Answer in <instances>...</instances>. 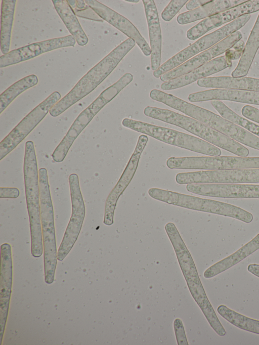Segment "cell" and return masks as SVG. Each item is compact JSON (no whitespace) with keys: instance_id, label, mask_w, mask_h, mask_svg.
I'll list each match as a JSON object with an SVG mask.
<instances>
[{"instance_id":"obj_9","label":"cell","mask_w":259,"mask_h":345,"mask_svg":"<svg viewBox=\"0 0 259 345\" xmlns=\"http://www.w3.org/2000/svg\"><path fill=\"white\" fill-rule=\"evenodd\" d=\"M170 169L232 170L259 168V157L192 156L171 157L166 161Z\"/></svg>"},{"instance_id":"obj_40","label":"cell","mask_w":259,"mask_h":345,"mask_svg":"<svg viewBox=\"0 0 259 345\" xmlns=\"http://www.w3.org/2000/svg\"><path fill=\"white\" fill-rule=\"evenodd\" d=\"M85 1H76V7L79 9L85 8Z\"/></svg>"},{"instance_id":"obj_27","label":"cell","mask_w":259,"mask_h":345,"mask_svg":"<svg viewBox=\"0 0 259 345\" xmlns=\"http://www.w3.org/2000/svg\"><path fill=\"white\" fill-rule=\"evenodd\" d=\"M259 48V15L251 31L245 45L243 53L231 76L234 78L244 77L251 67Z\"/></svg>"},{"instance_id":"obj_21","label":"cell","mask_w":259,"mask_h":345,"mask_svg":"<svg viewBox=\"0 0 259 345\" xmlns=\"http://www.w3.org/2000/svg\"><path fill=\"white\" fill-rule=\"evenodd\" d=\"M188 99L191 102L228 100L259 105V92L214 89L190 94Z\"/></svg>"},{"instance_id":"obj_4","label":"cell","mask_w":259,"mask_h":345,"mask_svg":"<svg viewBox=\"0 0 259 345\" xmlns=\"http://www.w3.org/2000/svg\"><path fill=\"white\" fill-rule=\"evenodd\" d=\"M38 176L45 281L50 284L54 281L58 260L54 209L47 169L40 168L38 170Z\"/></svg>"},{"instance_id":"obj_8","label":"cell","mask_w":259,"mask_h":345,"mask_svg":"<svg viewBox=\"0 0 259 345\" xmlns=\"http://www.w3.org/2000/svg\"><path fill=\"white\" fill-rule=\"evenodd\" d=\"M250 14L244 15L214 31L203 36L185 48L160 66L153 71L156 78L177 67L198 53L209 49L230 34L242 28L250 19Z\"/></svg>"},{"instance_id":"obj_37","label":"cell","mask_w":259,"mask_h":345,"mask_svg":"<svg viewBox=\"0 0 259 345\" xmlns=\"http://www.w3.org/2000/svg\"><path fill=\"white\" fill-rule=\"evenodd\" d=\"M211 1L208 0H190L186 4V8L189 11H191L204 5Z\"/></svg>"},{"instance_id":"obj_18","label":"cell","mask_w":259,"mask_h":345,"mask_svg":"<svg viewBox=\"0 0 259 345\" xmlns=\"http://www.w3.org/2000/svg\"><path fill=\"white\" fill-rule=\"evenodd\" d=\"M1 331L4 332L7 318L12 284L13 264L11 246H1Z\"/></svg>"},{"instance_id":"obj_5","label":"cell","mask_w":259,"mask_h":345,"mask_svg":"<svg viewBox=\"0 0 259 345\" xmlns=\"http://www.w3.org/2000/svg\"><path fill=\"white\" fill-rule=\"evenodd\" d=\"M133 79V75L130 73H126L116 82L104 90L89 106L78 115L65 136L53 152L52 157L55 162L60 163L64 160L75 140L94 117L104 106L131 83Z\"/></svg>"},{"instance_id":"obj_28","label":"cell","mask_w":259,"mask_h":345,"mask_svg":"<svg viewBox=\"0 0 259 345\" xmlns=\"http://www.w3.org/2000/svg\"><path fill=\"white\" fill-rule=\"evenodd\" d=\"M220 55L218 49L215 46H213L177 67L162 74L160 77V80L166 82L188 74Z\"/></svg>"},{"instance_id":"obj_11","label":"cell","mask_w":259,"mask_h":345,"mask_svg":"<svg viewBox=\"0 0 259 345\" xmlns=\"http://www.w3.org/2000/svg\"><path fill=\"white\" fill-rule=\"evenodd\" d=\"M180 185L189 184H239L259 183V168L208 170L181 172L176 176Z\"/></svg>"},{"instance_id":"obj_20","label":"cell","mask_w":259,"mask_h":345,"mask_svg":"<svg viewBox=\"0 0 259 345\" xmlns=\"http://www.w3.org/2000/svg\"><path fill=\"white\" fill-rule=\"evenodd\" d=\"M149 30L151 50L150 62L151 69L155 71L161 62V32L157 8L153 0H143Z\"/></svg>"},{"instance_id":"obj_41","label":"cell","mask_w":259,"mask_h":345,"mask_svg":"<svg viewBox=\"0 0 259 345\" xmlns=\"http://www.w3.org/2000/svg\"><path fill=\"white\" fill-rule=\"evenodd\" d=\"M125 1H126V2H131V3H138V2H139V0H138V1H136V0H134V1H133V0H132V1H131V0H126Z\"/></svg>"},{"instance_id":"obj_24","label":"cell","mask_w":259,"mask_h":345,"mask_svg":"<svg viewBox=\"0 0 259 345\" xmlns=\"http://www.w3.org/2000/svg\"><path fill=\"white\" fill-rule=\"evenodd\" d=\"M201 87L259 92V78L232 76L206 77L197 80Z\"/></svg>"},{"instance_id":"obj_1","label":"cell","mask_w":259,"mask_h":345,"mask_svg":"<svg viewBox=\"0 0 259 345\" xmlns=\"http://www.w3.org/2000/svg\"><path fill=\"white\" fill-rule=\"evenodd\" d=\"M136 42L128 38L91 69L64 97L50 110L57 117L94 90L115 68L123 57L135 46Z\"/></svg>"},{"instance_id":"obj_29","label":"cell","mask_w":259,"mask_h":345,"mask_svg":"<svg viewBox=\"0 0 259 345\" xmlns=\"http://www.w3.org/2000/svg\"><path fill=\"white\" fill-rule=\"evenodd\" d=\"M16 0H2L1 16V50L3 55L10 52Z\"/></svg>"},{"instance_id":"obj_23","label":"cell","mask_w":259,"mask_h":345,"mask_svg":"<svg viewBox=\"0 0 259 345\" xmlns=\"http://www.w3.org/2000/svg\"><path fill=\"white\" fill-rule=\"evenodd\" d=\"M247 1L246 0H215L194 10L179 15L177 22L181 25L190 23L205 19L213 15L224 12Z\"/></svg>"},{"instance_id":"obj_33","label":"cell","mask_w":259,"mask_h":345,"mask_svg":"<svg viewBox=\"0 0 259 345\" xmlns=\"http://www.w3.org/2000/svg\"><path fill=\"white\" fill-rule=\"evenodd\" d=\"M188 2L187 0L170 1L161 13L162 19L165 21H170Z\"/></svg>"},{"instance_id":"obj_34","label":"cell","mask_w":259,"mask_h":345,"mask_svg":"<svg viewBox=\"0 0 259 345\" xmlns=\"http://www.w3.org/2000/svg\"><path fill=\"white\" fill-rule=\"evenodd\" d=\"M174 326L178 344L179 345H188V343L182 321L179 318L176 319L174 321Z\"/></svg>"},{"instance_id":"obj_3","label":"cell","mask_w":259,"mask_h":345,"mask_svg":"<svg viewBox=\"0 0 259 345\" xmlns=\"http://www.w3.org/2000/svg\"><path fill=\"white\" fill-rule=\"evenodd\" d=\"M144 114L148 117L180 127L238 156L247 157L249 154L248 149L242 144L193 118L169 110L151 106L145 107Z\"/></svg>"},{"instance_id":"obj_13","label":"cell","mask_w":259,"mask_h":345,"mask_svg":"<svg viewBox=\"0 0 259 345\" xmlns=\"http://www.w3.org/2000/svg\"><path fill=\"white\" fill-rule=\"evenodd\" d=\"M148 141V137L141 135L132 156L117 183L108 195L105 205L103 223L111 226L114 222V214L117 202L129 185L137 170L141 155Z\"/></svg>"},{"instance_id":"obj_26","label":"cell","mask_w":259,"mask_h":345,"mask_svg":"<svg viewBox=\"0 0 259 345\" xmlns=\"http://www.w3.org/2000/svg\"><path fill=\"white\" fill-rule=\"evenodd\" d=\"M259 249V233L236 251L215 263L206 270L212 278L237 264Z\"/></svg>"},{"instance_id":"obj_32","label":"cell","mask_w":259,"mask_h":345,"mask_svg":"<svg viewBox=\"0 0 259 345\" xmlns=\"http://www.w3.org/2000/svg\"><path fill=\"white\" fill-rule=\"evenodd\" d=\"M211 104L222 117L259 137L258 125L239 116L220 100H212Z\"/></svg>"},{"instance_id":"obj_17","label":"cell","mask_w":259,"mask_h":345,"mask_svg":"<svg viewBox=\"0 0 259 345\" xmlns=\"http://www.w3.org/2000/svg\"><path fill=\"white\" fill-rule=\"evenodd\" d=\"M86 4L101 19L135 40L145 56L151 55L149 45L137 28L127 19L96 0H85Z\"/></svg>"},{"instance_id":"obj_31","label":"cell","mask_w":259,"mask_h":345,"mask_svg":"<svg viewBox=\"0 0 259 345\" xmlns=\"http://www.w3.org/2000/svg\"><path fill=\"white\" fill-rule=\"evenodd\" d=\"M217 312L226 320L234 326L247 331L259 334V320L253 319L222 305Z\"/></svg>"},{"instance_id":"obj_38","label":"cell","mask_w":259,"mask_h":345,"mask_svg":"<svg viewBox=\"0 0 259 345\" xmlns=\"http://www.w3.org/2000/svg\"><path fill=\"white\" fill-rule=\"evenodd\" d=\"M243 52L229 49L225 52V56L230 60H237L240 58Z\"/></svg>"},{"instance_id":"obj_6","label":"cell","mask_w":259,"mask_h":345,"mask_svg":"<svg viewBox=\"0 0 259 345\" xmlns=\"http://www.w3.org/2000/svg\"><path fill=\"white\" fill-rule=\"evenodd\" d=\"M148 194L154 199L191 210L229 217L246 223H249L253 220L252 214L246 210L237 206L219 201L157 188H150Z\"/></svg>"},{"instance_id":"obj_10","label":"cell","mask_w":259,"mask_h":345,"mask_svg":"<svg viewBox=\"0 0 259 345\" xmlns=\"http://www.w3.org/2000/svg\"><path fill=\"white\" fill-rule=\"evenodd\" d=\"M61 95L54 92L36 106L0 143V160L13 151L43 119L60 100Z\"/></svg>"},{"instance_id":"obj_15","label":"cell","mask_w":259,"mask_h":345,"mask_svg":"<svg viewBox=\"0 0 259 345\" xmlns=\"http://www.w3.org/2000/svg\"><path fill=\"white\" fill-rule=\"evenodd\" d=\"M259 11V0L247 1L234 8L206 18L189 29L186 33L190 40H195L208 31L246 14Z\"/></svg>"},{"instance_id":"obj_36","label":"cell","mask_w":259,"mask_h":345,"mask_svg":"<svg viewBox=\"0 0 259 345\" xmlns=\"http://www.w3.org/2000/svg\"><path fill=\"white\" fill-rule=\"evenodd\" d=\"M20 195L19 189L15 187H1V198H17Z\"/></svg>"},{"instance_id":"obj_16","label":"cell","mask_w":259,"mask_h":345,"mask_svg":"<svg viewBox=\"0 0 259 345\" xmlns=\"http://www.w3.org/2000/svg\"><path fill=\"white\" fill-rule=\"evenodd\" d=\"M188 191L199 195L227 198H259V185L241 184H189Z\"/></svg>"},{"instance_id":"obj_25","label":"cell","mask_w":259,"mask_h":345,"mask_svg":"<svg viewBox=\"0 0 259 345\" xmlns=\"http://www.w3.org/2000/svg\"><path fill=\"white\" fill-rule=\"evenodd\" d=\"M54 8L66 27L80 46L87 44L89 39L72 8L66 0H52Z\"/></svg>"},{"instance_id":"obj_19","label":"cell","mask_w":259,"mask_h":345,"mask_svg":"<svg viewBox=\"0 0 259 345\" xmlns=\"http://www.w3.org/2000/svg\"><path fill=\"white\" fill-rule=\"evenodd\" d=\"M231 60L225 56H222L207 62L194 70L162 83L160 86L163 90H171L188 85L200 79L219 72L232 66Z\"/></svg>"},{"instance_id":"obj_14","label":"cell","mask_w":259,"mask_h":345,"mask_svg":"<svg viewBox=\"0 0 259 345\" xmlns=\"http://www.w3.org/2000/svg\"><path fill=\"white\" fill-rule=\"evenodd\" d=\"M75 43L76 40L71 35L32 43L2 55L0 57V67L18 64L57 49L74 47Z\"/></svg>"},{"instance_id":"obj_39","label":"cell","mask_w":259,"mask_h":345,"mask_svg":"<svg viewBox=\"0 0 259 345\" xmlns=\"http://www.w3.org/2000/svg\"><path fill=\"white\" fill-rule=\"evenodd\" d=\"M245 46V45L244 42L242 40L240 39L237 41L232 48L235 50L243 52Z\"/></svg>"},{"instance_id":"obj_35","label":"cell","mask_w":259,"mask_h":345,"mask_svg":"<svg viewBox=\"0 0 259 345\" xmlns=\"http://www.w3.org/2000/svg\"><path fill=\"white\" fill-rule=\"evenodd\" d=\"M242 114L246 118L259 123V110L246 105L241 110Z\"/></svg>"},{"instance_id":"obj_30","label":"cell","mask_w":259,"mask_h":345,"mask_svg":"<svg viewBox=\"0 0 259 345\" xmlns=\"http://www.w3.org/2000/svg\"><path fill=\"white\" fill-rule=\"evenodd\" d=\"M38 78L35 74H30L15 82L0 95V114L20 94L36 85Z\"/></svg>"},{"instance_id":"obj_2","label":"cell","mask_w":259,"mask_h":345,"mask_svg":"<svg viewBox=\"0 0 259 345\" xmlns=\"http://www.w3.org/2000/svg\"><path fill=\"white\" fill-rule=\"evenodd\" d=\"M23 174L30 224L31 253L33 257H39L43 252L39 176L34 143L32 142L25 144Z\"/></svg>"},{"instance_id":"obj_7","label":"cell","mask_w":259,"mask_h":345,"mask_svg":"<svg viewBox=\"0 0 259 345\" xmlns=\"http://www.w3.org/2000/svg\"><path fill=\"white\" fill-rule=\"evenodd\" d=\"M123 126L149 136L164 143L209 156H219L221 151L214 145L196 137L171 128L125 118Z\"/></svg>"},{"instance_id":"obj_12","label":"cell","mask_w":259,"mask_h":345,"mask_svg":"<svg viewBox=\"0 0 259 345\" xmlns=\"http://www.w3.org/2000/svg\"><path fill=\"white\" fill-rule=\"evenodd\" d=\"M71 201V215L57 251V259L63 261L74 246L81 231L85 215V207L78 176L73 173L68 178Z\"/></svg>"},{"instance_id":"obj_22","label":"cell","mask_w":259,"mask_h":345,"mask_svg":"<svg viewBox=\"0 0 259 345\" xmlns=\"http://www.w3.org/2000/svg\"><path fill=\"white\" fill-rule=\"evenodd\" d=\"M193 298L201 309L210 326L220 322L209 302L198 276L195 265L181 270Z\"/></svg>"}]
</instances>
